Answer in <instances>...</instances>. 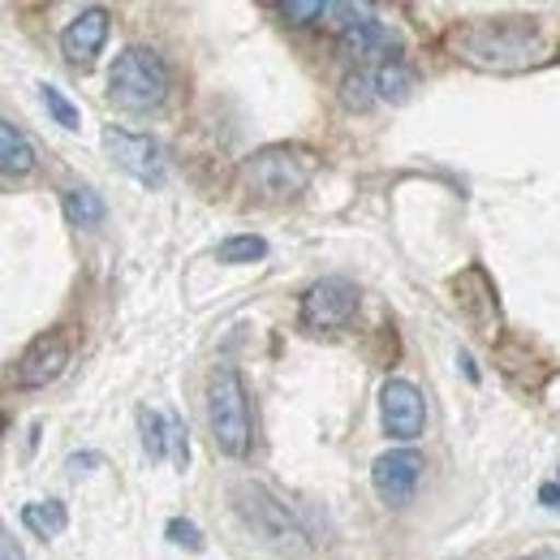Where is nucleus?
I'll list each match as a JSON object with an SVG mask.
<instances>
[{"label": "nucleus", "mask_w": 560, "mask_h": 560, "mask_svg": "<svg viewBox=\"0 0 560 560\" xmlns=\"http://www.w3.org/2000/svg\"><path fill=\"white\" fill-rule=\"evenodd\" d=\"M448 52L475 70L488 73H522L544 61V35L526 18H479V22H457L448 31Z\"/></svg>", "instance_id": "nucleus-1"}, {"label": "nucleus", "mask_w": 560, "mask_h": 560, "mask_svg": "<svg viewBox=\"0 0 560 560\" xmlns=\"http://www.w3.org/2000/svg\"><path fill=\"white\" fill-rule=\"evenodd\" d=\"M208 427L211 440L224 457H246L250 453V397L237 375V366H211L208 375Z\"/></svg>", "instance_id": "nucleus-2"}, {"label": "nucleus", "mask_w": 560, "mask_h": 560, "mask_svg": "<svg viewBox=\"0 0 560 560\" xmlns=\"http://www.w3.org/2000/svg\"><path fill=\"white\" fill-rule=\"evenodd\" d=\"M315 168H319V160L306 147L280 142V147H264L250 160H242V182L264 199H293L311 186Z\"/></svg>", "instance_id": "nucleus-3"}, {"label": "nucleus", "mask_w": 560, "mask_h": 560, "mask_svg": "<svg viewBox=\"0 0 560 560\" xmlns=\"http://www.w3.org/2000/svg\"><path fill=\"white\" fill-rule=\"evenodd\" d=\"M108 95L126 113H151L168 95V66L151 48H126L108 70Z\"/></svg>", "instance_id": "nucleus-4"}, {"label": "nucleus", "mask_w": 560, "mask_h": 560, "mask_svg": "<svg viewBox=\"0 0 560 560\" xmlns=\"http://www.w3.org/2000/svg\"><path fill=\"white\" fill-rule=\"evenodd\" d=\"M233 504H237V517H242V522L255 530V539H264L268 548H277L284 557H302V552H306L302 526L289 517V509H284L268 488H259V483H237V488H233Z\"/></svg>", "instance_id": "nucleus-5"}, {"label": "nucleus", "mask_w": 560, "mask_h": 560, "mask_svg": "<svg viewBox=\"0 0 560 560\" xmlns=\"http://www.w3.org/2000/svg\"><path fill=\"white\" fill-rule=\"evenodd\" d=\"M353 315H358V284L346 277L315 280L302 293V306H298V319H302L306 332H337V328L350 324Z\"/></svg>", "instance_id": "nucleus-6"}, {"label": "nucleus", "mask_w": 560, "mask_h": 560, "mask_svg": "<svg viewBox=\"0 0 560 560\" xmlns=\"http://www.w3.org/2000/svg\"><path fill=\"white\" fill-rule=\"evenodd\" d=\"M380 422H384V435L397 440V444H410L419 440L422 427H427V401L410 380H388L380 388Z\"/></svg>", "instance_id": "nucleus-7"}, {"label": "nucleus", "mask_w": 560, "mask_h": 560, "mask_svg": "<svg viewBox=\"0 0 560 560\" xmlns=\"http://www.w3.org/2000/svg\"><path fill=\"white\" fill-rule=\"evenodd\" d=\"M66 366H70V337L66 332H39L13 362V384L26 393L48 388L52 380H61Z\"/></svg>", "instance_id": "nucleus-8"}, {"label": "nucleus", "mask_w": 560, "mask_h": 560, "mask_svg": "<svg viewBox=\"0 0 560 560\" xmlns=\"http://www.w3.org/2000/svg\"><path fill=\"white\" fill-rule=\"evenodd\" d=\"M104 151L113 155V164H117L121 173H130L142 186H160V182H164V155H160L155 139L130 135V130H121V126H108V130H104Z\"/></svg>", "instance_id": "nucleus-9"}, {"label": "nucleus", "mask_w": 560, "mask_h": 560, "mask_svg": "<svg viewBox=\"0 0 560 560\" xmlns=\"http://www.w3.org/2000/svg\"><path fill=\"white\" fill-rule=\"evenodd\" d=\"M453 293H457L462 315H466L488 341L500 337V298H495V284H491V277L479 264H470L466 272L453 277Z\"/></svg>", "instance_id": "nucleus-10"}, {"label": "nucleus", "mask_w": 560, "mask_h": 560, "mask_svg": "<svg viewBox=\"0 0 560 560\" xmlns=\"http://www.w3.org/2000/svg\"><path fill=\"white\" fill-rule=\"evenodd\" d=\"M419 479H422V453H415V448H388L371 466V483L380 491V500L393 504V509H401L419 491Z\"/></svg>", "instance_id": "nucleus-11"}, {"label": "nucleus", "mask_w": 560, "mask_h": 560, "mask_svg": "<svg viewBox=\"0 0 560 560\" xmlns=\"http://www.w3.org/2000/svg\"><path fill=\"white\" fill-rule=\"evenodd\" d=\"M108 31H113V18H108V9H100V4L82 9V13L73 18L70 26L61 31V52H66V61L86 70V66H91V61L104 52V44H108Z\"/></svg>", "instance_id": "nucleus-12"}, {"label": "nucleus", "mask_w": 560, "mask_h": 560, "mask_svg": "<svg viewBox=\"0 0 560 560\" xmlns=\"http://www.w3.org/2000/svg\"><path fill=\"white\" fill-rule=\"evenodd\" d=\"M337 48H341L346 61H366V57H388V61H393V52H397V35H393L384 22L362 18L358 26H350V31L337 35Z\"/></svg>", "instance_id": "nucleus-13"}, {"label": "nucleus", "mask_w": 560, "mask_h": 560, "mask_svg": "<svg viewBox=\"0 0 560 560\" xmlns=\"http://www.w3.org/2000/svg\"><path fill=\"white\" fill-rule=\"evenodd\" d=\"M35 142L13 121H0V177H31L35 173Z\"/></svg>", "instance_id": "nucleus-14"}, {"label": "nucleus", "mask_w": 560, "mask_h": 560, "mask_svg": "<svg viewBox=\"0 0 560 560\" xmlns=\"http://www.w3.org/2000/svg\"><path fill=\"white\" fill-rule=\"evenodd\" d=\"M22 526H26L31 535H39V539H57V535L70 526V509H66L61 500H31V504L22 509Z\"/></svg>", "instance_id": "nucleus-15"}, {"label": "nucleus", "mask_w": 560, "mask_h": 560, "mask_svg": "<svg viewBox=\"0 0 560 560\" xmlns=\"http://www.w3.org/2000/svg\"><path fill=\"white\" fill-rule=\"evenodd\" d=\"M61 208H66V220H70L73 229H95V224H104V199L91 190V186H73L61 195Z\"/></svg>", "instance_id": "nucleus-16"}, {"label": "nucleus", "mask_w": 560, "mask_h": 560, "mask_svg": "<svg viewBox=\"0 0 560 560\" xmlns=\"http://www.w3.org/2000/svg\"><path fill=\"white\" fill-rule=\"evenodd\" d=\"M139 431H142V448H147V457L151 462H164L168 453H173V422L164 419V415H155V410H139Z\"/></svg>", "instance_id": "nucleus-17"}, {"label": "nucleus", "mask_w": 560, "mask_h": 560, "mask_svg": "<svg viewBox=\"0 0 560 560\" xmlns=\"http://www.w3.org/2000/svg\"><path fill=\"white\" fill-rule=\"evenodd\" d=\"M375 91L384 95V100H393V104H401L410 91H415V70L401 61V57H393V61H380V70H375Z\"/></svg>", "instance_id": "nucleus-18"}, {"label": "nucleus", "mask_w": 560, "mask_h": 560, "mask_svg": "<svg viewBox=\"0 0 560 560\" xmlns=\"http://www.w3.org/2000/svg\"><path fill=\"white\" fill-rule=\"evenodd\" d=\"M215 255H220V264H259L268 255V242L255 233H237V237H224Z\"/></svg>", "instance_id": "nucleus-19"}, {"label": "nucleus", "mask_w": 560, "mask_h": 560, "mask_svg": "<svg viewBox=\"0 0 560 560\" xmlns=\"http://www.w3.org/2000/svg\"><path fill=\"white\" fill-rule=\"evenodd\" d=\"M371 100H375V82H371L366 73H346V78H341V104H346L350 113L371 108Z\"/></svg>", "instance_id": "nucleus-20"}, {"label": "nucleus", "mask_w": 560, "mask_h": 560, "mask_svg": "<svg viewBox=\"0 0 560 560\" xmlns=\"http://www.w3.org/2000/svg\"><path fill=\"white\" fill-rule=\"evenodd\" d=\"M39 100H44V108L57 117V126H66V130H78V108H73V104L66 100V95H61V91H57V86H48V82H44V86H39Z\"/></svg>", "instance_id": "nucleus-21"}, {"label": "nucleus", "mask_w": 560, "mask_h": 560, "mask_svg": "<svg viewBox=\"0 0 560 560\" xmlns=\"http://www.w3.org/2000/svg\"><path fill=\"white\" fill-rule=\"evenodd\" d=\"M164 535H168V544H177V548H186V552H203V530H199L195 522H186V517H173V522L164 526Z\"/></svg>", "instance_id": "nucleus-22"}, {"label": "nucleus", "mask_w": 560, "mask_h": 560, "mask_svg": "<svg viewBox=\"0 0 560 560\" xmlns=\"http://www.w3.org/2000/svg\"><path fill=\"white\" fill-rule=\"evenodd\" d=\"M324 9H328V4H319V0H289V4H277V13L289 18L293 26H306V22L324 18Z\"/></svg>", "instance_id": "nucleus-23"}, {"label": "nucleus", "mask_w": 560, "mask_h": 560, "mask_svg": "<svg viewBox=\"0 0 560 560\" xmlns=\"http://www.w3.org/2000/svg\"><path fill=\"white\" fill-rule=\"evenodd\" d=\"M0 560H26L22 557V548L9 539V530H4V526H0Z\"/></svg>", "instance_id": "nucleus-24"}, {"label": "nucleus", "mask_w": 560, "mask_h": 560, "mask_svg": "<svg viewBox=\"0 0 560 560\" xmlns=\"http://www.w3.org/2000/svg\"><path fill=\"white\" fill-rule=\"evenodd\" d=\"M539 500L552 504V509H560V488H539Z\"/></svg>", "instance_id": "nucleus-25"}, {"label": "nucleus", "mask_w": 560, "mask_h": 560, "mask_svg": "<svg viewBox=\"0 0 560 560\" xmlns=\"http://www.w3.org/2000/svg\"><path fill=\"white\" fill-rule=\"evenodd\" d=\"M526 560H548V557H526Z\"/></svg>", "instance_id": "nucleus-26"}, {"label": "nucleus", "mask_w": 560, "mask_h": 560, "mask_svg": "<svg viewBox=\"0 0 560 560\" xmlns=\"http://www.w3.org/2000/svg\"><path fill=\"white\" fill-rule=\"evenodd\" d=\"M0 431H4V422H0Z\"/></svg>", "instance_id": "nucleus-27"}]
</instances>
